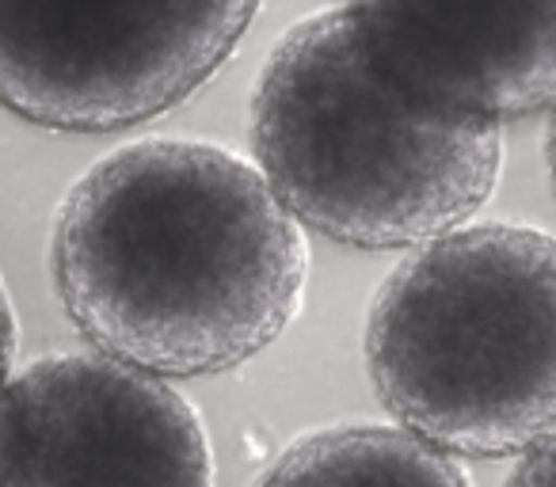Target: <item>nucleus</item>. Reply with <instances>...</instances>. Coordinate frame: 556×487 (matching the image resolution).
<instances>
[{"label":"nucleus","instance_id":"obj_1","mask_svg":"<svg viewBox=\"0 0 556 487\" xmlns=\"http://www.w3.org/2000/svg\"><path fill=\"white\" fill-rule=\"evenodd\" d=\"M54 282L96 355L161 381L206 377L294 324L309 240L252 161L210 141L146 138L70 187Z\"/></svg>","mask_w":556,"mask_h":487},{"label":"nucleus","instance_id":"obj_2","mask_svg":"<svg viewBox=\"0 0 556 487\" xmlns=\"http://www.w3.org/2000/svg\"><path fill=\"white\" fill-rule=\"evenodd\" d=\"M252 153L302 229L363 252L424 248L462 229L503 171L500 130L408 100L343 4L305 16L267 54Z\"/></svg>","mask_w":556,"mask_h":487},{"label":"nucleus","instance_id":"obj_3","mask_svg":"<svg viewBox=\"0 0 556 487\" xmlns=\"http://www.w3.org/2000/svg\"><path fill=\"white\" fill-rule=\"evenodd\" d=\"M366 377L446 457H522L556 434V236L462 225L393 267L366 312Z\"/></svg>","mask_w":556,"mask_h":487},{"label":"nucleus","instance_id":"obj_4","mask_svg":"<svg viewBox=\"0 0 556 487\" xmlns=\"http://www.w3.org/2000/svg\"><path fill=\"white\" fill-rule=\"evenodd\" d=\"M263 0H0V107L108 133L168 115L232 57Z\"/></svg>","mask_w":556,"mask_h":487},{"label":"nucleus","instance_id":"obj_5","mask_svg":"<svg viewBox=\"0 0 556 487\" xmlns=\"http://www.w3.org/2000/svg\"><path fill=\"white\" fill-rule=\"evenodd\" d=\"M0 487H214V449L172 381L50 355L0 393Z\"/></svg>","mask_w":556,"mask_h":487},{"label":"nucleus","instance_id":"obj_6","mask_svg":"<svg viewBox=\"0 0 556 487\" xmlns=\"http://www.w3.org/2000/svg\"><path fill=\"white\" fill-rule=\"evenodd\" d=\"M419 107L492 126L556 107V0H343Z\"/></svg>","mask_w":556,"mask_h":487},{"label":"nucleus","instance_id":"obj_7","mask_svg":"<svg viewBox=\"0 0 556 487\" xmlns=\"http://www.w3.org/2000/svg\"><path fill=\"white\" fill-rule=\"evenodd\" d=\"M252 487H472L454 457L401 426H328L287 446Z\"/></svg>","mask_w":556,"mask_h":487},{"label":"nucleus","instance_id":"obj_8","mask_svg":"<svg viewBox=\"0 0 556 487\" xmlns=\"http://www.w3.org/2000/svg\"><path fill=\"white\" fill-rule=\"evenodd\" d=\"M507 487H556V434H548L541 446L522 453Z\"/></svg>","mask_w":556,"mask_h":487},{"label":"nucleus","instance_id":"obj_9","mask_svg":"<svg viewBox=\"0 0 556 487\" xmlns=\"http://www.w3.org/2000/svg\"><path fill=\"white\" fill-rule=\"evenodd\" d=\"M16 373V312H12V297L0 282V393Z\"/></svg>","mask_w":556,"mask_h":487},{"label":"nucleus","instance_id":"obj_10","mask_svg":"<svg viewBox=\"0 0 556 487\" xmlns=\"http://www.w3.org/2000/svg\"><path fill=\"white\" fill-rule=\"evenodd\" d=\"M545 153H548V176H553V194H556V107L548 111V133H545Z\"/></svg>","mask_w":556,"mask_h":487}]
</instances>
